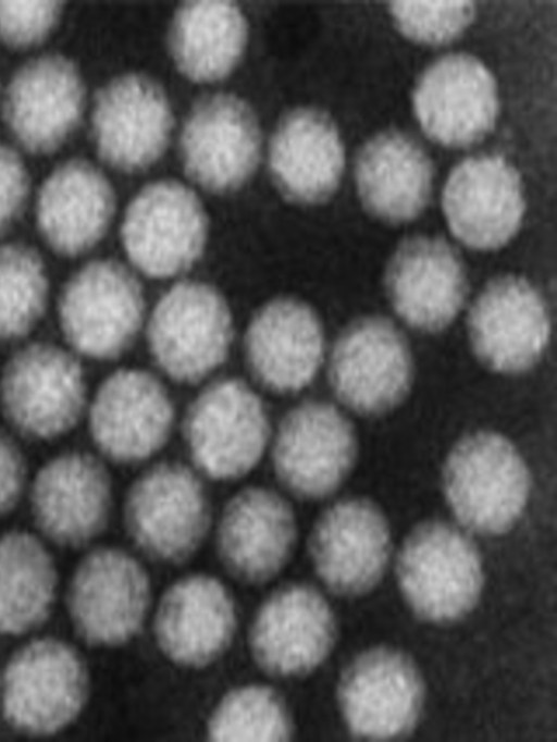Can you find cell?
I'll return each mask as SVG.
<instances>
[{
  "label": "cell",
  "instance_id": "ac0fdd59",
  "mask_svg": "<svg viewBox=\"0 0 557 742\" xmlns=\"http://www.w3.org/2000/svg\"><path fill=\"white\" fill-rule=\"evenodd\" d=\"M261 151L257 116L231 94L203 97L190 110L181 135L186 174L213 193H228L253 174Z\"/></svg>",
  "mask_w": 557,
  "mask_h": 742
},
{
  "label": "cell",
  "instance_id": "4dcf8cb0",
  "mask_svg": "<svg viewBox=\"0 0 557 742\" xmlns=\"http://www.w3.org/2000/svg\"><path fill=\"white\" fill-rule=\"evenodd\" d=\"M248 37L240 9L228 1H189L175 13L169 48L180 72L193 82L224 78L238 64Z\"/></svg>",
  "mask_w": 557,
  "mask_h": 742
},
{
  "label": "cell",
  "instance_id": "ffe728a7",
  "mask_svg": "<svg viewBox=\"0 0 557 742\" xmlns=\"http://www.w3.org/2000/svg\"><path fill=\"white\" fill-rule=\"evenodd\" d=\"M85 86L75 63L48 53L24 63L4 91L3 120L33 154L55 151L74 132L84 111Z\"/></svg>",
  "mask_w": 557,
  "mask_h": 742
},
{
  "label": "cell",
  "instance_id": "6da1fadb",
  "mask_svg": "<svg viewBox=\"0 0 557 742\" xmlns=\"http://www.w3.org/2000/svg\"><path fill=\"white\" fill-rule=\"evenodd\" d=\"M274 421L252 383L213 378L180 415L176 436L207 482L236 483L265 462Z\"/></svg>",
  "mask_w": 557,
  "mask_h": 742
},
{
  "label": "cell",
  "instance_id": "484cf974",
  "mask_svg": "<svg viewBox=\"0 0 557 742\" xmlns=\"http://www.w3.org/2000/svg\"><path fill=\"white\" fill-rule=\"evenodd\" d=\"M336 636L334 615L313 588L278 589L259 607L249 631L257 665L276 677L309 673L330 654Z\"/></svg>",
  "mask_w": 557,
  "mask_h": 742
},
{
  "label": "cell",
  "instance_id": "7a4b0ae2",
  "mask_svg": "<svg viewBox=\"0 0 557 742\" xmlns=\"http://www.w3.org/2000/svg\"><path fill=\"white\" fill-rule=\"evenodd\" d=\"M52 309L63 345L83 361L121 358L145 325L141 287L128 268L112 259L76 267L55 292Z\"/></svg>",
  "mask_w": 557,
  "mask_h": 742
},
{
  "label": "cell",
  "instance_id": "8992f818",
  "mask_svg": "<svg viewBox=\"0 0 557 742\" xmlns=\"http://www.w3.org/2000/svg\"><path fill=\"white\" fill-rule=\"evenodd\" d=\"M145 333L160 375L178 384H203L230 356L233 316L215 287L183 281L159 298L145 323Z\"/></svg>",
  "mask_w": 557,
  "mask_h": 742
},
{
  "label": "cell",
  "instance_id": "e0dca14e",
  "mask_svg": "<svg viewBox=\"0 0 557 742\" xmlns=\"http://www.w3.org/2000/svg\"><path fill=\"white\" fill-rule=\"evenodd\" d=\"M297 520L280 489L249 484L224 504L214 542L222 566L246 583H263L281 572L297 543Z\"/></svg>",
  "mask_w": 557,
  "mask_h": 742
},
{
  "label": "cell",
  "instance_id": "2e32d148",
  "mask_svg": "<svg viewBox=\"0 0 557 742\" xmlns=\"http://www.w3.org/2000/svg\"><path fill=\"white\" fill-rule=\"evenodd\" d=\"M243 354L257 388L283 396L297 394L313 382L325 362L322 322L307 302L274 298L249 320Z\"/></svg>",
  "mask_w": 557,
  "mask_h": 742
},
{
  "label": "cell",
  "instance_id": "5bb4252c",
  "mask_svg": "<svg viewBox=\"0 0 557 742\" xmlns=\"http://www.w3.org/2000/svg\"><path fill=\"white\" fill-rule=\"evenodd\" d=\"M471 349L487 369L507 375L532 369L550 338V318L539 289L527 279L506 274L490 281L473 300L467 319Z\"/></svg>",
  "mask_w": 557,
  "mask_h": 742
},
{
  "label": "cell",
  "instance_id": "30bf717a",
  "mask_svg": "<svg viewBox=\"0 0 557 742\" xmlns=\"http://www.w3.org/2000/svg\"><path fill=\"white\" fill-rule=\"evenodd\" d=\"M337 400L363 416H380L408 395L414 374L409 344L389 320L367 316L349 323L326 355Z\"/></svg>",
  "mask_w": 557,
  "mask_h": 742
},
{
  "label": "cell",
  "instance_id": "5b68a950",
  "mask_svg": "<svg viewBox=\"0 0 557 742\" xmlns=\"http://www.w3.org/2000/svg\"><path fill=\"white\" fill-rule=\"evenodd\" d=\"M178 418L161 375L134 367L109 373L89 395L85 413L95 453L108 465L137 470L162 458Z\"/></svg>",
  "mask_w": 557,
  "mask_h": 742
},
{
  "label": "cell",
  "instance_id": "f1b7e54d",
  "mask_svg": "<svg viewBox=\"0 0 557 742\" xmlns=\"http://www.w3.org/2000/svg\"><path fill=\"white\" fill-rule=\"evenodd\" d=\"M345 153L338 131L323 112L298 108L278 123L269 149V169L277 189L301 205L326 201L337 189Z\"/></svg>",
  "mask_w": 557,
  "mask_h": 742
},
{
  "label": "cell",
  "instance_id": "d6a6232c",
  "mask_svg": "<svg viewBox=\"0 0 557 742\" xmlns=\"http://www.w3.org/2000/svg\"><path fill=\"white\" fill-rule=\"evenodd\" d=\"M54 292L41 252L22 242L0 243V344H21L39 327Z\"/></svg>",
  "mask_w": 557,
  "mask_h": 742
},
{
  "label": "cell",
  "instance_id": "f546056e",
  "mask_svg": "<svg viewBox=\"0 0 557 742\" xmlns=\"http://www.w3.org/2000/svg\"><path fill=\"white\" fill-rule=\"evenodd\" d=\"M355 180L359 199L374 218L401 224L419 217L432 191L433 166L408 136L383 132L360 150Z\"/></svg>",
  "mask_w": 557,
  "mask_h": 742
},
{
  "label": "cell",
  "instance_id": "3957f363",
  "mask_svg": "<svg viewBox=\"0 0 557 742\" xmlns=\"http://www.w3.org/2000/svg\"><path fill=\"white\" fill-rule=\"evenodd\" d=\"M208 484L184 459L162 457L138 469L123 502L124 528L136 548L163 564L193 557L212 525Z\"/></svg>",
  "mask_w": 557,
  "mask_h": 742
},
{
  "label": "cell",
  "instance_id": "74e56055",
  "mask_svg": "<svg viewBox=\"0 0 557 742\" xmlns=\"http://www.w3.org/2000/svg\"><path fill=\"white\" fill-rule=\"evenodd\" d=\"M27 482V458L16 438L0 426V517L14 509Z\"/></svg>",
  "mask_w": 557,
  "mask_h": 742
},
{
  "label": "cell",
  "instance_id": "277c9868",
  "mask_svg": "<svg viewBox=\"0 0 557 742\" xmlns=\"http://www.w3.org/2000/svg\"><path fill=\"white\" fill-rule=\"evenodd\" d=\"M83 360L63 344L27 339L0 369V412L34 441H53L85 418L89 399Z\"/></svg>",
  "mask_w": 557,
  "mask_h": 742
},
{
  "label": "cell",
  "instance_id": "cb8c5ba5",
  "mask_svg": "<svg viewBox=\"0 0 557 742\" xmlns=\"http://www.w3.org/2000/svg\"><path fill=\"white\" fill-rule=\"evenodd\" d=\"M422 131L437 144L461 148L484 138L498 113L496 83L472 55L455 53L429 66L412 94Z\"/></svg>",
  "mask_w": 557,
  "mask_h": 742
},
{
  "label": "cell",
  "instance_id": "52a82bcc",
  "mask_svg": "<svg viewBox=\"0 0 557 742\" xmlns=\"http://www.w3.org/2000/svg\"><path fill=\"white\" fill-rule=\"evenodd\" d=\"M443 489L451 512L465 529L496 535L521 517L531 477L510 441L496 432L480 431L461 438L448 454Z\"/></svg>",
  "mask_w": 557,
  "mask_h": 742
},
{
  "label": "cell",
  "instance_id": "8fae6325",
  "mask_svg": "<svg viewBox=\"0 0 557 742\" xmlns=\"http://www.w3.org/2000/svg\"><path fill=\"white\" fill-rule=\"evenodd\" d=\"M120 235L134 269L149 277L168 279L184 273L201 257L208 218L190 188L162 180L146 185L129 201Z\"/></svg>",
  "mask_w": 557,
  "mask_h": 742
},
{
  "label": "cell",
  "instance_id": "44dd1931",
  "mask_svg": "<svg viewBox=\"0 0 557 742\" xmlns=\"http://www.w3.org/2000/svg\"><path fill=\"white\" fill-rule=\"evenodd\" d=\"M445 220L465 246L490 251L519 231L525 201L516 169L499 156L463 160L450 172L442 196Z\"/></svg>",
  "mask_w": 557,
  "mask_h": 742
},
{
  "label": "cell",
  "instance_id": "8d00e7d4",
  "mask_svg": "<svg viewBox=\"0 0 557 742\" xmlns=\"http://www.w3.org/2000/svg\"><path fill=\"white\" fill-rule=\"evenodd\" d=\"M30 195V177L21 156L0 141V237L22 215Z\"/></svg>",
  "mask_w": 557,
  "mask_h": 742
},
{
  "label": "cell",
  "instance_id": "e575fe53",
  "mask_svg": "<svg viewBox=\"0 0 557 742\" xmlns=\"http://www.w3.org/2000/svg\"><path fill=\"white\" fill-rule=\"evenodd\" d=\"M398 30L412 41L440 46L461 35L475 15V7L463 0H399L389 4Z\"/></svg>",
  "mask_w": 557,
  "mask_h": 742
},
{
  "label": "cell",
  "instance_id": "7c38bea8",
  "mask_svg": "<svg viewBox=\"0 0 557 742\" xmlns=\"http://www.w3.org/2000/svg\"><path fill=\"white\" fill-rule=\"evenodd\" d=\"M2 684L8 724L26 734L49 735L70 725L83 709L88 675L72 646L40 639L12 656Z\"/></svg>",
  "mask_w": 557,
  "mask_h": 742
},
{
  "label": "cell",
  "instance_id": "836d02e7",
  "mask_svg": "<svg viewBox=\"0 0 557 742\" xmlns=\"http://www.w3.org/2000/svg\"><path fill=\"white\" fill-rule=\"evenodd\" d=\"M292 730L282 696L259 684L226 693L207 725L208 739L215 742H283L290 739Z\"/></svg>",
  "mask_w": 557,
  "mask_h": 742
},
{
  "label": "cell",
  "instance_id": "1f68e13d",
  "mask_svg": "<svg viewBox=\"0 0 557 742\" xmlns=\"http://www.w3.org/2000/svg\"><path fill=\"white\" fill-rule=\"evenodd\" d=\"M57 568L34 534L10 531L0 536V633L20 634L41 624L55 595Z\"/></svg>",
  "mask_w": 557,
  "mask_h": 742
},
{
  "label": "cell",
  "instance_id": "7402d4cb",
  "mask_svg": "<svg viewBox=\"0 0 557 742\" xmlns=\"http://www.w3.org/2000/svg\"><path fill=\"white\" fill-rule=\"evenodd\" d=\"M387 299L399 319L423 333L449 326L463 308L467 273L457 251L445 240L414 236L404 240L384 271Z\"/></svg>",
  "mask_w": 557,
  "mask_h": 742
},
{
  "label": "cell",
  "instance_id": "ba28073f",
  "mask_svg": "<svg viewBox=\"0 0 557 742\" xmlns=\"http://www.w3.org/2000/svg\"><path fill=\"white\" fill-rule=\"evenodd\" d=\"M357 453L356 432L345 413L331 403L308 399L274 421L265 463L284 494L317 500L341 487Z\"/></svg>",
  "mask_w": 557,
  "mask_h": 742
},
{
  "label": "cell",
  "instance_id": "83f0119b",
  "mask_svg": "<svg viewBox=\"0 0 557 742\" xmlns=\"http://www.w3.org/2000/svg\"><path fill=\"white\" fill-rule=\"evenodd\" d=\"M236 628L233 598L216 578L195 573L163 594L154 618L160 650L184 667H202L228 647Z\"/></svg>",
  "mask_w": 557,
  "mask_h": 742
},
{
  "label": "cell",
  "instance_id": "4316f807",
  "mask_svg": "<svg viewBox=\"0 0 557 742\" xmlns=\"http://www.w3.org/2000/svg\"><path fill=\"white\" fill-rule=\"evenodd\" d=\"M115 211V194L94 164L71 159L41 182L35 198L37 232L55 257L83 258L104 237Z\"/></svg>",
  "mask_w": 557,
  "mask_h": 742
},
{
  "label": "cell",
  "instance_id": "9c48e42d",
  "mask_svg": "<svg viewBox=\"0 0 557 742\" xmlns=\"http://www.w3.org/2000/svg\"><path fill=\"white\" fill-rule=\"evenodd\" d=\"M399 588L411 609L431 622L468 614L483 586L479 552L460 529L430 521L417 527L397 559Z\"/></svg>",
  "mask_w": 557,
  "mask_h": 742
},
{
  "label": "cell",
  "instance_id": "d6986e66",
  "mask_svg": "<svg viewBox=\"0 0 557 742\" xmlns=\"http://www.w3.org/2000/svg\"><path fill=\"white\" fill-rule=\"evenodd\" d=\"M172 128L166 94L147 75H120L96 95L94 143L101 160L115 170L137 172L153 164L164 152Z\"/></svg>",
  "mask_w": 557,
  "mask_h": 742
},
{
  "label": "cell",
  "instance_id": "9a60e30c",
  "mask_svg": "<svg viewBox=\"0 0 557 742\" xmlns=\"http://www.w3.org/2000/svg\"><path fill=\"white\" fill-rule=\"evenodd\" d=\"M149 599V577L139 560L122 548L101 546L78 562L67 606L73 626L85 642L115 646L140 630Z\"/></svg>",
  "mask_w": 557,
  "mask_h": 742
},
{
  "label": "cell",
  "instance_id": "d590c367",
  "mask_svg": "<svg viewBox=\"0 0 557 742\" xmlns=\"http://www.w3.org/2000/svg\"><path fill=\"white\" fill-rule=\"evenodd\" d=\"M62 2L0 0V42L23 49L42 42L57 26Z\"/></svg>",
  "mask_w": 557,
  "mask_h": 742
},
{
  "label": "cell",
  "instance_id": "603a6c76",
  "mask_svg": "<svg viewBox=\"0 0 557 742\" xmlns=\"http://www.w3.org/2000/svg\"><path fill=\"white\" fill-rule=\"evenodd\" d=\"M308 552L314 571L330 590L346 596L362 594L380 581L387 567L388 522L370 500H339L314 522Z\"/></svg>",
  "mask_w": 557,
  "mask_h": 742
},
{
  "label": "cell",
  "instance_id": "4fadbf2b",
  "mask_svg": "<svg viewBox=\"0 0 557 742\" xmlns=\"http://www.w3.org/2000/svg\"><path fill=\"white\" fill-rule=\"evenodd\" d=\"M109 466L95 452L67 449L38 468L29 482V505L45 537L76 548L106 530L113 505Z\"/></svg>",
  "mask_w": 557,
  "mask_h": 742
},
{
  "label": "cell",
  "instance_id": "d4e9b609",
  "mask_svg": "<svg viewBox=\"0 0 557 742\" xmlns=\"http://www.w3.org/2000/svg\"><path fill=\"white\" fill-rule=\"evenodd\" d=\"M337 697L352 734L391 739L414 727L423 704V683L406 655L392 648H373L344 670Z\"/></svg>",
  "mask_w": 557,
  "mask_h": 742
}]
</instances>
